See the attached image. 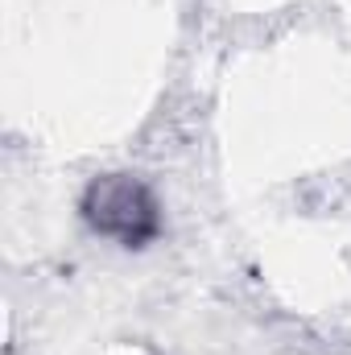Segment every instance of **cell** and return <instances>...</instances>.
I'll list each match as a JSON object with an SVG mask.
<instances>
[{
	"mask_svg": "<svg viewBox=\"0 0 351 355\" xmlns=\"http://www.w3.org/2000/svg\"><path fill=\"white\" fill-rule=\"evenodd\" d=\"M83 215L95 232H103L128 248H141L145 240L157 236V202L128 174L95 178L83 194Z\"/></svg>",
	"mask_w": 351,
	"mask_h": 355,
	"instance_id": "6da1fadb",
	"label": "cell"
}]
</instances>
